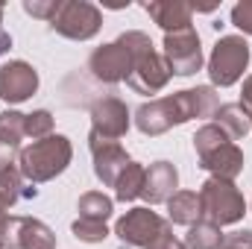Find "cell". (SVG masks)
Instances as JSON below:
<instances>
[{"label":"cell","instance_id":"4dcf8cb0","mask_svg":"<svg viewBox=\"0 0 252 249\" xmlns=\"http://www.w3.org/2000/svg\"><path fill=\"white\" fill-rule=\"evenodd\" d=\"M0 15H3V6H0ZM9 47H12V35L0 27V56H3V53H9Z\"/></svg>","mask_w":252,"mask_h":249},{"label":"cell","instance_id":"4316f807","mask_svg":"<svg viewBox=\"0 0 252 249\" xmlns=\"http://www.w3.org/2000/svg\"><path fill=\"white\" fill-rule=\"evenodd\" d=\"M232 24L241 32L252 35V0H241V3L232 6Z\"/></svg>","mask_w":252,"mask_h":249},{"label":"cell","instance_id":"cb8c5ba5","mask_svg":"<svg viewBox=\"0 0 252 249\" xmlns=\"http://www.w3.org/2000/svg\"><path fill=\"white\" fill-rule=\"evenodd\" d=\"M70 229H73V235L82 244H103L109 238V226L106 223H94V220H82V217H76Z\"/></svg>","mask_w":252,"mask_h":249},{"label":"cell","instance_id":"ba28073f","mask_svg":"<svg viewBox=\"0 0 252 249\" xmlns=\"http://www.w3.org/2000/svg\"><path fill=\"white\" fill-rule=\"evenodd\" d=\"M100 27H103V15L88 0H62L56 18L50 21V30L70 41H88L100 32Z\"/></svg>","mask_w":252,"mask_h":249},{"label":"cell","instance_id":"5b68a950","mask_svg":"<svg viewBox=\"0 0 252 249\" xmlns=\"http://www.w3.org/2000/svg\"><path fill=\"white\" fill-rule=\"evenodd\" d=\"M199 217L214 223V226H232V223H241L244 214H247V202H244V193L235 187V182L229 179H217L211 176L205 185L199 187Z\"/></svg>","mask_w":252,"mask_h":249},{"label":"cell","instance_id":"9a60e30c","mask_svg":"<svg viewBox=\"0 0 252 249\" xmlns=\"http://www.w3.org/2000/svg\"><path fill=\"white\" fill-rule=\"evenodd\" d=\"M179 187V170L170 164V161H156L147 167V179H144V199L150 205H158V202H167Z\"/></svg>","mask_w":252,"mask_h":249},{"label":"cell","instance_id":"7402d4cb","mask_svg":"<svg viewBox=\"0 0 252 249\" xmlns=\"http://www.w3.org/2000/svg\"><path fill=\"white\" fill-rule=\"evenodd\" d=\"M226 241V235L220 232V226L208 223V220H196L185 235V249H220Z\"/></svg>","mask_w":252,"mask_h":249},{"label":"cell","instance_id":"8992f818","mask_svg":"<svg viewBox=\"0 0 252 249\" xmlns=\"http://www.w3.org/2000/svg\"><path fill=\"white\" fill-rule=\"evenodd\" d=\"M250 64V44L244 35H220L214 50H211V59H208V76H211V85L217 88H229L235 85L244 70Z\"/></svg>","mask_w":252,"mask_h":249},{"label":"cell","instance_id":"9c48e42d","mask_svg":"<svg viewBox=\"0 0 252 249\" xmlns=\"http://www.w3.org/2000/svg\"><path fill=\"white\" fill-rule=\"evenodd\" d=\"M164 62L170 67L173 76H190L202 67V47H199V35L196 30H176V32H164V50H161Z\"/></svg>","mask_w":252,"mask_h":249},{"label":"cell","instance_id":"d6a6232c","mask_svg":"<svg viewBox=\"0 0 252 249\" xmlns=\"http://www.w3.org/2000/svg\"><path fill=\"white\" fill-rule=\"evenodd\" d=\"M0 249H3V244H0Z\"/></svg>","mask_w":252,"mask_h":249},{"label":"cell","instance_id":"1f68e13d","mask_svg":"<svg viewBox=\"0 0 252 249\" xmlns=\"http://www.w3.org/2000/svg\"><path fill=\"white\" fill-rule=\"evenodd\" d=\"M6 220H9V214H6V205L0 202V232H3V226H6Z\"/></svg>","mask_w":252,"mask_h":249},{"label":"cell","instance_id":"e0dca14e","mask_svg":"<svg viewBox=\"0 0 252 249\" xmlns=\"http://www.w3.org/2000/svg\"><path fill=\"white\" fill-rule=\"evenodd\" d=\"M21 196L32 199L35 187H24V176L18 170V161L12 158V153H6V156H0V202L6 208H12Z\"/></svg>","mask_w":252,"mask_h":249},{"label":"cell","instance_id":"6da1fadb","mask_svg":"<svg viewBox=\"0 0 252 249\" xmlns=\"http://www.w3.org/2000/svg\"><path fill=\"white\" fill-rule=\"evenodd\" d=\"M220 109V97L211 85H196L185 88L158 100H150L144 106H138L135 112V126L144 135H164L173 126H182L193 118H214V112Z\"/></svg>","mask_w":252,"mask_h":249},{"label":"cell","instance_id":"2e32d148","mask_svg":"<svg viewBox=\"0 0 252 249\" xmlns=\"http://www.w3.org/2000/svg\"><path fill=\"white\" fill-rule=\"evenodd\" d=\"M144 12L164 30V32H176V30H188L190 27V3L182 0H156V3H144Z\"/></svg>","mask_w":252,"mask_h":249},{"label":"cell","instance_id":"ffe728a7","mask_svg":"<svg viewBox=\"0 0 252 249\" xmlns=\"http://www.w3.org/2000/svg\"><path fill=\"white\" fill-rule=\"evenodd\" d=\"M24 138H27V115H21L15 109L0 112V147L6 153H15V150H21Z\"/></svg>","mask_w":252,"mask_h":249},{"label":"cell","instance_id":"83f0119b","mask_svg":"<svg viewBox=\"0 0 252 249\" xmlns=\"http://www.w3.org/2000/svg\"><path fill=\"white\" fill-rule=\"evenodd\" d=\"M220 249H252V232H235V235H226L223 247Z\"/></svg>","mask_w":252,"mask_h":249},{"label":"cell","instance_id":"8fae6325","mask_svg":"<svg viewBox=\"0 0 252 249\" xmlns=\"http://www.w3.org/2000/svg\"><path fill=\"white\" fill-rule=\"evenodd\" d=\"M88 70L94 79L106 82V85H118L129 79V70H132V50L126 47L124 38H115L103 47H97L91 56H88Z\"/></svg>","mask_w":252,"mask_h":249},{"label":"cell","instance_id":"d6986e66","mask_svg":"<svg viewBox=\"0 0 252 249\" xmlns=\"http://www.w3.org/2000/svg\"><path fill=\"white\" fill-rule=\"evenodd\" d=\"M167 220L176 223V226H193L199 217V196L196 190H176L170 199H167Z\"/></svg>","mask_w":252,"mask_h":249},{"label":"cell","instance_id":"4fadbf2b","mask_svg":"<svg viewBox=\"0 0 252 249\" xmlns=\"http://www.w3.org/2000/svg\"><path fill=\"white\" fill-rule=\"evenodd\" d=\"M88 147H91V156H94V173H97V179L106 187H115L118 176L129 167L132 158L126 156V150L118 141H106V138H100L94 132L88 135Z\"/></svg>","mask_w":252,"mask_h":249},{"label":"cell","instance_id":"5bb4252c","mask_svg":"<svg viewBox=\"0 0 252 249\" xmlns=\"http://www.w3.org/2000/svg\"><path fill=\"white\" fill-rule=\"evenodd\" d=\"M38 91V73L24 59L6 62L0 67V100L6 103H24Z\"/></svg>","mask_w":252,"mask_h":249},{"label":"cell","instance_id":"484cf974","mask_svg":"<svg viewBox=\"0 0 252 249\" xmlns=\"http://www.w3.org/2000/svg\"><path fill=\"white\" fill-rule=\"evenodd\" d=\"M62 0H24V12L32 15V18H41V21H53L56 12H59Z\"/></svg>","mask_w":252,"mask_h":249},{"label":"cell","instance_id":"30bf717a","mask_svg":"<svg viewBox=\"0 0 252 249\" xmlns=\"http://www.w3.org/2000/svg\"><path fill=\"white\" fill-rule=\"evenodd\" d=\"M3 249H56V235L35 217H9L0 232Z\"/></svg>","mask_w":252,"mask_h":249},{"label":"cell","instance_id":"7c38bea8","mask_svg":"<svg viewBox=\"0 0 252 249\" xmlns=\"http://www.w3.org/2000/svg\"><path fill=\"white\" fill-rule=\"evenodd\" d=\"M129 124H132V118H129V109L121 97L106 94L91 103V132L94 135H100L106 141H118L129 132Z\"/></svg>","mask_w":252,"mask_h":249},{"label":"cell","instance_id":"52a82bcc","mask_svg":"<svg viewBox=\"0 0 252 249\" xmlns=\"http://www.w3.org/2000/svg\"><path fill=\"white\" fill-rule=\"evenodd\" d=\"M164 232H170V220H164L161 214H156L147 205H138V208L126 211L118 220V226H115V235L121 238V244L126 249L132 247L150 249Z\"/></svg>","mask_w":252,"mask_h":249},{"label":"cell","instance_id":"f546056e","mask_svg":"<svg viewBox=\"0 0 252 249\" xmlns=\"http://www.w3.org/2000/svg\"><path fill=\"white\" fill-rule=\"evenodd\" d=\"M241 109L252 118V76L244 79V88H241Z\"/></svg>","mask_w":252,"mask_h":249},{"label":"cell","instance_id":"ac0fdd59","mask_svg":"<svg viewBox=\"0 0 252 249\" xmlns=\"http://www.w3.org/2000/svg\"><path fill=\"white\" fill-rule=\"evenodd\" d=\"M211 124H217L232 141H241V138H247L252 132V118L241 109V103H226V106H220V109L214 112Z\"/></svg>","mask_w":252,"mask_h":249},{"label":"cell","instance_id":"603a6c76","mask_svg":"<svg viewBox=\"0 0 252 249\" xmlns=\"http://www.w3.org/2000/svg\"><path fill=\"white\" fill-rule=\"evenodd\" d=\"M144 179H147V167L138 164V161H129V167L118 176V182H115V196H118L121 202L138 199V196L144 193Z\"/></svg>","mask_w":252,"mask_h":249},{"label":"cell","instance_id":"44dd1931","mask_svg":"<svg viewBox=\"0 0 252 249\" xmlns=\"http://www.w3.org/2000/svg\"><path fill=\"white\" fill-rule=\"evenodd\" d=\"M76 211H79V217H82V220L106 223V220L112 217V211H115V202H112V196H106L103 190H88V193H82V196H79Z\"/></svg>","mask_w":252,"mask_h":249},{"label":"cell","instance_id":"d4e9b609","mask_svg":"<svg viewBox=\"0 0 252 249\" xmlns=\"http://www.w3.org/2000/svg\"><path fill=\"white\" fill-rule=\"evenodd\" d=\"M27 135L32 141H41V138L53 135V115L47 109H38V112L27 115Z\"/></svg>","mask_w":252,"mask_h":249},{"label":"cell","instance_id":"f1b7e54d","mask_svg":"<svg viewBox=\"0 0 252 249\" xmlns=\"http://www.w3.org/2000/svg\"><path fill=\"white\" fill-rule=\"evenodd\" d=\"M150 249H185V244H182L173 232H164V235H161V238H158Z\"/></svg>","mask_w":252,"mask_h":249},{"label":"cell","instance_id":"7a4b0ae2","mask_svg":"<svg viewBox=\"0 0 252 249\" xmlns=\"http://www.w3.org/2000/svg\"><path fill=\"white\" fill-rule=\"evenodd\" d=\"M193 150L199 156V167L217 179L235 182L244 173V150L220 129L217 124H205L193 135Z\"/></svg>","mask_w":252,"mask_h":249},{"label":"cell","instance_id":"277c9868","mask_svg":"<svg viewBox=\"0 0 252 249\" xmlns=\"http://www.w3.org/2000/svg\"><path fill=\"white\" fill-rule=\"evenodd\" d=\"M126 41V47L132 50V70H129V85L138 94H158L167 82H170V67L164 62V56L153 47L150 35L141 30H129L121 35Z\"/></svg>","mask_w":252,"mask_h":249},{"label":"cell","instance_id":"3957f363","mask_svg":"<svg viewBox=\"0 0 252 249\" xmlns=\"http://www.w3.org/2000/svg\"><path fill=\"white\" fill-rule=\"evenodd\" d=\"M70 158H73L70 141L64 135H47L18 153V170L27 182L41 185V182H50L59 173H64Z\"/></svg>","mask_w":252,"mask_h":249}]
</instances>
